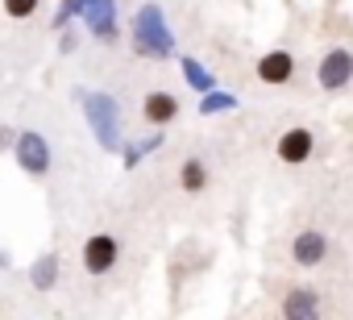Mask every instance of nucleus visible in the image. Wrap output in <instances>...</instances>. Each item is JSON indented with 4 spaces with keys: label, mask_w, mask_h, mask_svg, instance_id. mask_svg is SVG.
Instances as JSON below:
<instances>
[{
    "label": "nucleus",
    "mask_w": 353,
    "mask_h": 320,
    "mask_svg": "<svg viewBox=\"0 0 353 320\" xmlns=\"http://www.w3.org/2000/svg\"><path fill=\"white\" fill-rule=\"evenodd\" d=\"M179 188L188 196H200L208 188V167H204V158H188V163L179 167Z\"/></svg>",
    "instance_id": "obj_9"
},
{
    "label": "nucleus",
    "mask_w": 353,
    "mask_h": 320,
    "mask_svg": "<svg viewBox=\"0 0 353 320\" xmlns=\"http://www.w3.org/2000/svg\"><path fill=\"white\" fill-rule=\"evenodd\" d=\"M283 320H320V291L291 287L283 295Z\"/></svg>",
    "instance_id": "obj_6"
},
{
    "label": "nucleus",
    "mask_w": 353,
    "mask_h": 320,
    "mask_svg": "<svg viewBox=\"0 0 353 320\" xmlns=\"http://www.w3.org/2000/svg\"><path fill=\"white\" fill-rule=\"evenodd\" d=\"M13 158H17V167H21L26 175H46V171H50V146H46V137H42L38 129L17 133Z\"/></svg>",
    "instance_id": "obj_1"
},
{
    "label": "nucleus",
    "mask_w": 353,
    "mask_h": 320,
    "mask_svg": "<svg viewBox=\"0 0 353 320\" xmlns=\"http://www.w3.org/2000/svg\"><path fill=\"white\" fill-rule=\"evenodd\" d=\"M291 75H295V59H291L287 50H270V54H262V63H258V79H262V83L279 88V83H287Z\"/></svg>",
    "instance_id": "obj_8"
},
{
    "label": "nucleus",
    "mask_w": 353,
    "mask_h": 320,
    "mask_svg": "<svg viewBox=\"0 0 353 320\" xmlns=\"http://www.w3.org/2000/svg\"><path fill=\"white\" fill-rule=\"evenodd\" d=\"M312 150H316V133L312 129H287L283 137H279V146H274V154H279V163H287V167H299V163H307L312 158Z\"/></svg>",
    "instance_id": "obj_3"
},
{
    "label": "nucleus",
    "mask_w": 353,
    "mask_h": 320,
    "mask_svg": "<svg viewBox=\"0 0 353 320\" xmlns=\"http://www.w3.org/2000/svg\"><path fill=\"white\" fill-rule=\"evenodd\" d=\"M328 258V237L320 233V229H299L295 237H291V262H299V266H320Z\"/></svg>",
    "instance_id": "obj_4"
},
{
    "label": "nucleus",
    "mask_w": 353,
    "mask_h": 320,
    "mask_svg": "<svg viewBox=\"0 0 353 320\" xmlns=\"http://www.w3.org/2000/svg\"><path fill=\"white\" fill-rule=\"evenodd\" d=\"M54 279H59V258H54V254L38 258V266H34V287H50Z\"/></svg>",
    "instance_id": "obj_10"
},
{
    "label": "nucleus",
    "mask_w": 353,
    "mask_h": 320,
    "mask_svg": "<svg viewBox=\"0 0 353 320\" xmlns=\"http://www.w3.org/2000/svg\"><path fill=\"white\" fill-rule=\"evenodd\" d=\"M38 5H42V0H5V13L17 17V21H26V17L38 13Z\"/></svg>",
    "instance_id": "obj_11"
},
{
    "label": "nucleus",
    "mask_w": 353,
    "mask_h": 320,
    "mask_svg": "<svg viewBox=\"0 0 353 320\" xmlns=\"http://www.w3.org/2000/svg\"><path fill=\"white\" fill-rule=\"evenodd\" d=\"M349 75H353V54H349V50H328V54L320 59L316 79H320V88H324V92L345 88V83H349Z\"/></svg>",
    "instance_id": "obj_5"
},
{
    "label": "nucleus",
    "mask_w": 353,
    "mask_h": 320,
    "mask_svg": "<svg viewBox=\"0 0 353 320\" xmlns=\"http://www.w3.org/2000/svg\"><path fill=\"white\" fill-rule=\"evenodd\" d=\"M121 258V241L112 233H92L83 241V270L88 274H108Z\"/></svg>",
    "instance_id": "obj_2"
},
{
    "label": "nucleus",
    "mask_w": 353,
    "mask_h": 320,
    "mask_svg": "<svg viewBox=\"0 0 353 320\" xmlns=\"http://www.w3.org/2000/svg\"><path fill=\"white\" fill-rule=\"evenodd\" d=\"M141 117L150 121V125H170L174 117H179V96H170V92H145V100H141Z\"/></svg>",
    "instance_id": "obj_7"
}]
</instances>
